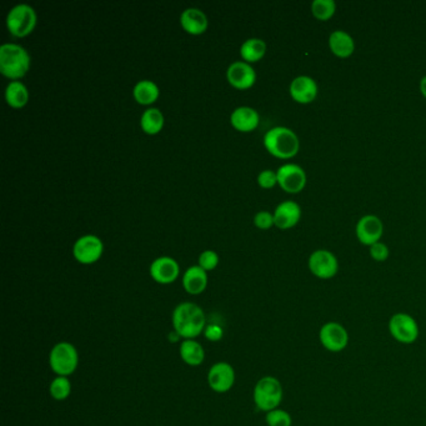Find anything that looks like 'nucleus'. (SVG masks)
I'll list each match as a JSON object with an SVG mask.
<instances>
[{
    "instance_id": "1",
    "label": "nucleus",
    "mask_w": 426,
    "mask_h": 426,
    "mask_svg": "<svg viewBox=\"0 0 426 426\" xmlns=\"http://www.w3.org/2000/svg\"><path fill=\"white\" fill-rule=\"evenodd\" d=\"M173 327L184 340L196 339L203 334L206 327V316L199 305L185 301L177 305L173 311Z\"/></svg>"
},
{
    "instance_id": "2",
    "label": "nucleus",
    "mask_w": 426,
    "mask_h": 426,
    "mask_svg": "<svg viewBox=\"0 0 426 426\" xmlns=\"http://www.w3.org/2000/svg\"><path fill=\"white\" fill-rule=\"evenodd\" d=\"M30 67V56L22 45L6 43L0 46V72L11 79L27 74Z\"/></svg>"
},
{
    "instance_id": "3",
    "label": "nucleus",
    "mask_w": 426,
    "mask_h": 426,
    "mask_svg": "<svg viewBox=\"0 0 426 426\" xmlns=\"http://www.w3.org/2000/svg\"><path fill=\"white\" fill-rule=\"evenodd\" d=\"M264 145L271 154L282 159H288L299 151L300 143L298 135L292 129L275 127L266 132Z\"/></svg>"
},
{
    "instance_id": "4",
    "label": "nucleus",
    "mask_w": 426,
    "mask_h": 426,
    "mask_svg": "<svg viewBox=\"0 0 426 426\" xmlns=\"http://www.w3.org/2000/svg\"><path fill=\"white\" fill-rule=\"evenodd\" d=\"M253 396L256 408L265 414L271 410L277 409L284 398L282 382L271 375L263 377L255 384Z\"/></svg>"
},
{
    "instance_id": "5",
    "label": "nucleus",
    "mask_w": 426,
    "mask_h": 426,
    "mask_svg": "<svg viewBox=\"0 0 426 426\" xmlns=\"http://www.w3.org/2000/svg\"><path fill=\"white\" fill-rule=\"evenodd\" d=\"M50 369L56 377H70L79 365V354L72 343L61 342L50 350Z\"/></svg>"
},
{
    "instance_id": "6",
    "label": "nucleus",
    "mask_w": 426,
    "mask_h": 426,
    "mask_svg": "<svg viewBox=\"0 0 426 426\" xmlns=\"http://www.w3.org/2000/svg\"><path fill=\"white\" fill-rule=\"evenodd\" d=\"M389 332L398 343L411 345L419 338L420 329L414 316L408 313H395L389 320Z\"/></svg>"
},
{
    "instance_id": "7",
    "label": "nucleus",
    "mask_w": 426,
    "mask_h": 426,
    "mask_svg": "<svg viewBox=\"0 0 426 426\" xmlns=\"http://www.w3.org/2000/svg\"><path fill=\"white\" fill-rule=\"evenodd\" d=\"M37 24V13L33 6L22 3L11 8L6 15V27L13 35L25 37L33 32Z\"/></svg>"
},
{
    "instance_id": "8",
    "label": "nucleus",
    "mask_w": 426,
    "mask_h": 426,
    "mask_svg": "<svg viewBox=\"0 0 426 426\" xmlns=\"http://www.w3.org/2000/svg\"><path fill=\"white\" fill-rule=\"evenodd\" d=\"M321 346L330 353H340L349 344V332L338 321H327L319 330Z\"/></svg>"
},
{
    "instance_id": "9",
    "label": "nucleus",
    "mask_w": 426,
    "mask_h": 426,
    "mask_svg": "<svg viewBox=\"0 0 426 426\" xmlns=\"http://www.w3.org/2000/svg\"><path fill=\"white\" fill-rule=\"evenodd\" d=\"M309 269L313 275L327 280L338 274L339 263L337 256L329 250H315L309 258Z\"/></svg>"
},
{
    "instance_id": "10",
    "label": "nucleus",
    "mask_w": 426,
    "mask_h": 426,
    "mask_svg": "<svg viewBox=\"0 0 426 426\" xmlns=\"http://www.w3.org/2000/svg\"><path fill=\"white\" fill-rule=\"evenodd\" d=\"M103 242L93 234H87L77 239L73 246V254L82 264H93L103 254Z\"/></svg>"
},
{
    "instance_id": "11",
    "label": "nucleus",
    "mask_w": 426,
    "mask_h": 426,
    "mask_svg": "<svg viewBox=\"0 0 426 426\" xmlns=\"http://www.w3.org/2000/svg\"><path fill=\"white\" fill-rule=\"evenodd\" d=\"M208 384L215 393H227L235 384L234 368L225 361L215 363L208 372Z\"/></svg>"
},
{
    "instance_id": "12",
    "label": "nucleus",
    "mask_w": 426,
    "mask_h": 426,
    "mask_svg": "<svg viewBox=\"0 0 426 426\" xmlns=\"http://www.w3.org/2000/svg\"><path fill=\"white\" fill-rule=\"evenodd\" d=\"M277 183L288 193H299L306 184V174L301 166L284 164L277 169Z\"/></svg>"
},
{
    "instance_id": "13",
    "label": "nucleus",
    "mask_w": 426,
    "mask_h": 426,
    "mask_svg": "<svg viewBox=\"0 0 426 426\" xmlns=\"http://www.w3.org/2000/svg\"><path fill=\"white\" fill-rule=\"evenodd\" d=\"M180 268L175 259L170 256L156 258L150 265V275L159 284H170L177 280Z\"/></svg>"
},
{
    "instance_id": "14",
    "label": "nucleus",
    "mask_w": 426,
    "mask_h": 426,
    "mask_svg": "<svg viewBox=\"0 0 426 426\" xmlns=\"http://www.w3.org/2000/svg\"><path fill=\"white\" fill-rule=\"evenodd\" d=\"M384 225L382 220L375 215H365L356 224V235L360 243L364 245H374L379 243L382 237Z\"/></svg>"
},
{
    "instance_id": "15",
    "label": "nucleus",
    "mask_w": 426,
    "mask_h": 426,
    "mask_svg": "<svg viewBox=\"0 0 426 426\" xmlns=\"http://www.w3.org/2000/svg\"><path fill=\"white\" fill-rule=\"evenodd\" d=\"M227 77L235 88L246 89L255 83L256 73L248 61H234L227 68Z\"/></svg>"
},
{
    "instance_id": "16",
    "label": "nucleus",
    "mask_w": 426,
    "mask_h": 426,
    "mask_svg": "<svg viewBox=\"0 0 426 426\" xmlns=\"http://www.w3.org/2000/svg\"><path fill=\"white\" fill-rule=\"evenodd\" d=\"M290 94L293 99L301 104H308L315 99L318 95V84L313 77L300 75L290 84Z\"/></svg>"
},
{
    "instance_id": "17",
    "label": "nucleus",
    "mask_w": 426,
    "mask_h": 426,
    "mask_svg": "<svg viewBox=\"0 0 426 426\" xmlns=\"http://www.w3.org/2000/svg\"><path fill=\"white\" fill-rule=\"evenodd\" d=\"M300 216H301V209L299 204L292 200H287L277 205V209L274 211V224L282 230H285L296 225L300 220Z\"/></svg>"
},
{
    "instance_id": "18",
    "label": "nucleus",
    "mask_w": 426,
    "mask_h": 426,
    "mask_svg": "<svg viewBox=\"0 0 426 426\" xmlns=\"http://www.w3.org/2000/svg\"><path fill=\"white\" fill-rule=\"evenodd\" d=\"M208 285V274L199 265L190 266L184 272L183 287L190 295H199Z\"/></svg>"
},
{
    "instance_id": "19",
    "label": "nucleus",
    "mask_w": 426,
    "mask_h": 426,
    "mask_svg": "<svg viewBox=\"0 0 426 426\" xmlns=\"http://www.w3.org/2000/svg\"><path fill=\"white\" fill-rule=\"evenodd\" d=\"M230 122L240 132H251L259 124V113L250 106H239L232 111Z\"/></svg>"
},
{
    "instance_id": "20",
    "label": "nucleus",
    "mask_w": 426,
    "mask_h": 426,
    "mask_svg": "<svg viewBox=\"0 0 426 426\" xmlns=\"http://www.w3.org/2000/svg\"><path fill=\"white\" fill-rule=\"evenodd\" d=\"M180 23L183 28L190 34L204 33L208 28V18L198 8H188L182 13Z\"/></svg>"
},
{
    "instance_id": "21",
    "label": "nucleus",
    "mask_w": 426,
    "mask_h": 426,
    "mask_svg": "<svg viewBox=\"0 0 426 426\" xmlns=\"http://www.w3.org/2000/svg\"><path fill=\"white\" fill-rule=\"evenodd\" d=\"M179 354L187 365L199 366L204 363V348L195 339L184 340L183 343L180 344Z\"/></svg>"
},
{
    "instance_id": "22",
    "label": "nucleus",
    "mask_w": 426,
    "mask_h": 426,
    "mask_svg": "<svg viewBox=\"0 0 426 426\" xmlns=\"http://www.w3.org/2000/svg\"><path fill=\"white\" fill-rule=\"evenodd\" d=\"M329 45L332 53L340 58L351 56L355 50L354 39L344 30L332 32L329 37Z\"/></svg>"
},
{
    "instance_id": "23",
    "label": "nucleus",
    "mask_w": 426,
    "mask_h": 426,
    "mask_svg": "<svg viewBox=\"0 0 426 426\" xmlns=\"http://www.w3.org/2000/svg\"><path fill=\"white\" fill-rule=\"evenodd\" d=\"M134 98L140 104H151L159 96V87L153 80H140L134 87Z\"/></svg>"
},
{
    "instance_id": "24",
    "label": "nucleus",
    "mask_w": 426,
    "mask_h": 426,
    "mask_svg": "<svg viewBox=\"0 0 426 426\" xmlns=\"http://www.w3.org/2000/svg\"><path fill=\"white\" fill-rule=\"evenodd\" d=\"M6 99L9 106H14V108H22L28 103V89L20 80H11L6 87Z\"/></svg>"
},
{
    "instance_id": "25",
    "label": "nucleus",
    "mask_w": 426,
    "mask_h": 426,
    "mask_svg": "<svg viewBox=\"0 0 426 426\" xmlns=\"http://www.w3.org/2000/svg\"><path fill=\"white\" fill-rule=\"evenodd\" d=\"M266 51V44L264 40L259 38L246 39L240 46V54L246 61H261Z\"/></svg>"
},
{
    "instance_id": "26",
    "label": "nucleus",
    "mask_w": 426,
    "mask_h": 426,
    "mask_svg": "<svg viewBox=\"0 0 426 426\" xmlns=\"http://www.w3.org/2000/svg\"><path fill=\"white\" fill-rule=\"evenodd\" d=\"M140 125L143 127L145 133H159L161 127L164 125V116L158 108H149L144 111L140 118Z\"/></svg>"
},
{
    "instance_id": "27",
    "label": "nucleus",
    "mask_w": 426,
    "mask_h": 426,
    "mask_svg": "<svg viewBox=\"0 0 426 426\" xmlns=\"http://www.w3.org/2000/svg\"><path fill=\"white\" fill-rule=\"evenodd\" d=\"M49 391L50 396L54 400L63 401L70 396L72 382L68 377H56L50 382Z\"/></svg>"
},
{
    "instance_id": "28",
    "label": "nucleus",
    "mask_w": 426,
    "mask_h": 426,
    "mask_svg": "<svg viewBox=\"0 0 426 426\" xmlns=\"http://www.w3.org/2000/svg\"><path fill=\"white\" fill-rule=\"evenodd\" d=\"M337 11V4L334 0H314L311 4V11L314 17L319 20H327Z\"/></svg>"
},
{
    "instance_id": "29",
    "label": "nucleus",
    "mask_w": 426,
    "mask_h": 426,
    "mask_svg": "<svg viewBox=\"0 0 426 426\" xmlns=\"http://www.w3.org/2000/svg\"><path fill=\"white\" fill-rule=\"evenodd\" d=\"M265 422L268 426H292L293 418L287 410L277 408L266 413Z\"/></svg>"
},
{
    "instance_id": "30",
    "label": "nucleus",
    "mask_w": 426,
    "mask_h": 426,
    "mask_svg": "<svg viewBox=\"0 0 426 426\" xmlns=\"http://www.w3.org/2000/svg\"><path fill=\"white\" fill-rule=\"evenodd\" d=\"M219 264V255L214 250H204L199 256V264L205 271L215 269Z\"/></svg>"
},
{
    "instance_id": "31",
    "label": "nucleus",
    "mask_w": 426,
    "mask_h": 426,
    "mask_svg": "<svg viewBox=\"0 0 426 426\" xmlns=\"http://www.w3.org/2000/svg\"><path fill=\"white\" fill-rule=\"evenodd\" d=\"M258 183L263 188H272L275 184L277 183V173L272 172V170H263V172L258 175Z\"/></svg>"
},
{
    "instance_id": "32",
    "label": "nucleus",
    "mask_w": 426,
    "mask_h": 426,
    "mask_svg": "<svg viewBox=\"0 0 426 426\" xmlns=\"http://www.w3.org/2000/svg\"><path fill=\"white\" fill-rule=\"evenodd\" d=\"M254 223L261 229H269L274 224V214L265 211H259L255 214Z\"/></svg>"
},
{
    "instance_id": "33",
    "label": "nucleus",
    "mask_w": 426,
    "mask_h": 426,
    "mask_svg": "<svg viewBox=\"0 0 426 426\" xmlns=\"http://www.w3.org/2000/svg\"><path fill=\"white\" fill-rule=\"evenodd\" d=\"M371 258L375 261H385L389 258V248L384 243L374 244L370 246Z\"/></svg>"
},
{
    "instance_id": "34",
    "label": "nucleus",
    "mask_w": 426,
    "mask_h": 426,
    "mask_svg": "<svg viewBox=\"0 0 426 426\" xmlns=\"http://www.w3.org/2000/svg\"><path fill=\"white\" fill-rule=\"evenodd\" d=\"M204 335L205 338L208 339L209 342L215 343V342L222 340L223 337H224V330L218 324H209V325H206V327H205Z\"/></svg>"
},
{
    "instance_id": "35",
    "label": "nucleus",
    "mask_w": 426,
    "mask_h": 426,
    "mask_svg": "<svg viewBox=\"0 0 426 426\" xmlns=\"http://www.w3.org/2000/svg\"><path fill=\"white\" fill-rule=\"evenodd\" d=\"M420 89L421 93H422V95H424V96L426 98V77H424L422 79H421Z\"/></svg>"
}]
</instances>
